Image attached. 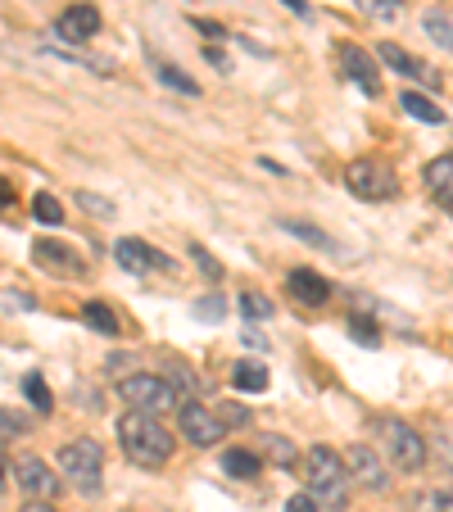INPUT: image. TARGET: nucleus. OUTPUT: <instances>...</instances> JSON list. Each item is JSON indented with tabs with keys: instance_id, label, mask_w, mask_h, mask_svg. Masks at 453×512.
Listing matches in <instances>:
<instances>
[{
	"instance_id": "f257e3e1",
	"label": "nucleus",
	"mask_w": 453,
	"mask_h": 512,
	"mask_svg": "<svg viewBox=\"0 0 453 512\" xmlns=\"http://www.w3.org/2000/svg\"><path fill=\"white\" fill-rule=\"evenodd\" d=\"M118 445H123L127 463H136V467H164L168 458H173L177 440H173V431H168L159 417L132 413V408H127V413L118 417Z\"/></svg>"
},
{
	"instance_id": "f03ea898",
	"label": "nucleus",
	"mask_w": 453,
	"mask_h": 512,
	"mask_svg": "<svg viewBox=\"0 0 453 512\" xmlns=\"http://www.w3.org/2000/svg\"><path fill=\"white\" fill-rule=\"evenodd\" d=\"M55 463L78 494H100V485H105V449L96 440H68Z\"/></svg>"
},
{
	"instance_id": "7ed1b4c3",
	"label": "nucleus",
	"mask_w": 453,
	"mask_h": 512,
	"mask_svg": "<svg viewBox=\"0 0 453 512\" xmlns=\"http://www.w3.org/2000/svg\"><path fill=\"white\" fill-rule=\"evenodd\" d=\"M304 476H309V494L318 503H340L349 490V467H345V454L327 445H313L309 458H304Z\"/></svg>"
},
{
	"instance_id": "20e7f679",
	"label": "nucleus",
	"mask_w": 453,
	"mask_h": 512,
	"mask_svg": "<svg viewBox=\"0 0 453 512\" xmlns=\"http://www.w3.org/2000/svg\"><path fill=\"white\" fill-rule=\"evenodd\" d=\"M118 395H123V404L132 408V413H173L177 404H182V395H177L173 381L164 377H150V372H136V377H123L118 381Z\"/></svg>"
},
{
	"instance_id": "39448f33",
	"label": "nucleus",
	"mask_w": 453,
	"mask_h": 512,
	"mask_svg": "<svg viewBox=\"0 0 453 512\" xmlns=\"http://www.w3.org/2000/svg\"><path fill=\"white\" fill-rule=\"evenodd\" d=\"M376 440H381L386 458L399 472H422L426 467V440L417 435V426L399 422V417H381V422H376Z\"/></svg>"
},
{
	"instance_id": "423d86ee",
	"label": "nucleus",
	"mask_w": 453,
	"mask_h": 512,
	"mask_svg": "<svg viewBox=\"0 0 453 512\" xmlns=\"http://www.w3.org/2000/svg\"><path fill=\"white\" fill-rule=\"evenodd\" d=\"M345 186L358 195V200H395L399 195V177L386 159H349Z\"/></svg>"
},
{
	"instance_id": "0eeeda50",
	"label": "nucleus",
	"mask_w": 453,
	"mask_h": 512,
	"mask_svg": "<svg viewBox=\"0 0 453 512\" xmlns=\"http://www.w3.org/2000/svg\"><path fill=\"white\" fill-rule=\"evenodd\" d=\"M177 426H182V440L195 449H213L222 435H227V422H222L209 404H200V399L177 408Z\"/></svg>"
},
{
	"instance_id": "6e6552de",
	"label": "nucleus",
	"mask_w": 453,
	"mask_h": 512,
	"mask_svg": "<svg viewBox=\"0 0 453 512\" xmlns=\"http://www.w3.org/2000/svg\"><path fill=\"white\" fill-rule=\"evenodd\" d=\"M100 32V10L96 5H68L64 14L55 19V37L68 41V46H82Z\"/></svg>"
},
{
	"instance_id": "1a4fd4ad",
	"label": "nucleus",
	"mask_w": 453,
	"mask_h": 512,
	"mask_svg": "<svg viewBox=\"0 0 453 512\" xmlns=\"http://www.w3.org/2000/svg\"><path fill=\"white\" fill-rule=\"evenodd\" d=\"M10 476H19V485L32 494V499H50V494L59 490L55 467H50L46 458H37V454H19V463H14Z\"/></svg>"
},
{
	"instance_id": "9d476101",
	"label": "nucleus",
	"mask_w": 453,
	"mask_h": 512,
	"mask_svg": "<svg viewBox=\"0 0 453 512\" xmlns=\"http://www.w3.org/2000/svg\"><path fill=\"white\" fill-rule=\"evenodd\" d=\"M345 467H349V476H354L363 490H386L390 485L386 467H381V454H376L372 445H349L345 449Z\"/></svg>"
},
{
	"instance_id": "9b49d317",
	"label": "nucleus",
	"mask_w": 453,
	"mask_h": 512,
	"mask_svg": "<svg viewBox=\"0 0 453 512\" xmlns=\"http://www.w3.org/2000/svg\"><path fill=\"white\" fill-rule=\"evenodd\" d=\"M114 259H118V268L123 272H136V277H145V272H168V259L159 250H150L145 241H118L114 245Z\"/></svg>"
},
{
	"instance_id": "f8f14e48",
	"label": "nucleus",
	"mask_w": 453,
	"mask_h": 512,
	"mask_svg": "<svg viewBox=\"0 0 453 512\" xmlns=\"http://www.w3.org/2000/svg\"><path fill=\"white\" fill-rule=\"evenodd\" d=\"M340 68H345V78L354 82L363 96H381V73H376V64L358 46H340Z\"/></svg>"
},
{
	"instance_id": "ddd939ff",
	"label": "nucleus",
	"mask_w": 453,
	"mask_h": 512,
	"mask_svg": "<svg viewBox=\"0 0 453 512\" xmlns=\"http://www.w3.org/2000/svg\"><path fill=\"white\" fill-rule=\"evenodd\" d=\"M32 259H37V268L55 272V277H82V259L68 250V245L37 241V245H32Z\"/></svg>"
},
{
	"instance_id": "4468645a",
	"label": "nucleus",
	"mask_w": 453,
	"mask_h": 512,
	"mask_svg": "<svg viewBox=\"0 0 453 512\" xmlns=\"http://www.w3.org/2000/svg\"><path fill=\"white\" fill-rule=\"evenodd\" d=\"M286 290L295 295V304H309V309H322V304L331 300L327 277H318V272H309V268H295V272H290Z\"/></svg>"
},
{
	"instance_id": "2eb2a0df",
	"label": "nucleus",
	"mask_w": 453,
	"mask_h": 512,
	"mask_svg": "<svg viewBox=\"0 0 453 512\" xmlns=\"http://www.w3.org/2000/svg\"><path fill=\"white\" fill-rule=\"evenodd\" d=\"M381 64H390V68H395V73H404V78H417V82H422V87H431V91L440 87V78H435L431 68H426L422 59H413V55H408V50H399L395 41H381Z\"/></svg>"
},
{
	"instance_id": "dca6fc26",
	"label": "nucleus",
	"mask_w": 453,
	"mask_h": 512,
	"mask_svg": "<svg viewBox=\"0 0 453 512\" xmlns=\"http://www.w3.org/2000/svg\"><path fill=\"white\" fill-rule=\"evenodd\" d=\"M426 191H431L444 209H453V155H440L426 164Z\"/></svg>"
},
{
	"instance_id": "f3484780",
	"label": "nucleus",
	"mask_w": 453,
	"mask_h": 512,
	"mask_svg": "<svg viewBox=\"0 0 453 512\" xmlns=\"http://www.w3.org/2000/svg\"><path fill=\"white\" fill-rule=\"evenodd\" d=\"M232 386L245 390V395H259V390H268V368L263 363H250V358H241L232 368Z\"/></svg>"
},
{
	"instance_id": "a211bd4d",
	"label": "nucleus",
	"mask_w": 453,
	"mask_h": 512,
	"mask_svg": "<svg viewBox=\"0 0 453 512\" xmlns=\"http://www.w3.org/2000/svg\"><path fill=\"white\" fill-rule=\"evenodd\" d=\"M399 105H404V114H413L417 123H431V127H440V123H444V109L435 105V100L417 96V91H404V96H399Z\"/></svg>"
},
{
	"instance_id": "6ab92c4d",
	"label": "nucleus",
	"mask_w": 453,
	"mask_h": 512,
	"mask_svg": "<svg viewBox=\"0 0 453 512\" xmlns=\"http://www.w3.org/2000/svg\"><path fill=\"white\" fill-rule=\"evenodd\" d=\"M222 467H227V472H232L236 481H254L263 463L250 454V449H232V454H222Z\"/></svg>"
},
{
	"instance_id": "aec40b11",
	"label": "nucleus",
	"mask_w": 453,
	"mask_h": 512,
	"mask_svg": "<svg viewBox=\"0 0 453 512\" xmlns=\"http://www.w3.org/2000/svg\"><path fill=\"white\" fill-rule=\"evenodd\" d=\"M422 28H426V37H431L440 50H453V19H449V14L431 10V14L422 19Z\"/></svg>"
},
{
	"instance_id": "412c9836",
	"label": "nucleus",
	"mask_w": 453,
	"mask_h": 512,
	"mask_svg": "<svg viewBox=\"0 0 453 512\" xmlns=\"http://www.w3.org/2000/svg\"><path fill=\"white\" fill-rule=\"evenodd\" d=\"M82 322H87L91 331H100V336H118V318L105 309V304H96V300L82 309Z\"/></svg>"
},
{
	"instance_id": "4be33fe9",
	"label": "nucleus",
	"mask_w": 453,
	"mask_h": 512,
	"mask_svg": "<svg viewBox=\"0 0 453 512\" xmlns=\"http://www.w3.org/2000/svg\"><path fill=\"white\" fill-rule=\"evenodd\" d=\"M23 390H28V399H32V408H37V413H50V404H55V399H50L41 372H28V377H23Z\"/></svg>"
},
{
	"instance_id": "5701e85b",
	"label": "nucleus",
	"mask_w": 453,
	"mask_h": 512,
	"mask_svg": "<svg viewBox=\"0 0 453 512\" xmlns=\"http://www.w3.org/2000/svg\"><path fill=\"white\" fill-rule=\"evenodd\" d=\"M32 213H37V223H46V227L64 223V209H59L55 195H37V200H32Z\"/></svg>"
},
{
	"instance_id": "b1692460",
	"label": "nucleus",
	"mask_w": 453,
	"mask_h": 512,
	"mask_svg": "<svg viewBox=\"0 0 453 512\" xmlns=\"http://www.w3.org/2000/svg\"><path fill=\"white\" fill-rule=\"evenodd\" d=\"M413 508H422V512H453V490H431V494H413Z\"/></svg>"
},
{
	"instance_id": "393cba45",
	"label": "nucleus",
	"mask_w": 453,
	"mask_h": 512,
	"mask_svg": "<svg viewBox=\"0 0 453 512\" xmlns=\"http://www.w3.org/2000/svg\"><path fill=\"white\" fill-rule=\"evenodd\" d=\"M159 78H164L173 91H182V96H200V87H195V82L186 78V73H182L177 64H159Z\"/></svg>"
},
{
	"instance_id": "a878e982",
	"label": "nucleus",
	"mask_w": 453,
	"mask_h": 512,
	"mask_svg": "<svg viewBox=\"0 0 453 512\" xmlns=\"http://www.w3.org/2000/svg\"><path fill=\"white\" fill-rule=\"evenodd\" d=\"M241 313H245V318L259 322V318H272V304L263 300L259 290H245V295H241Z\"/></svg>"
},
{
	"instance_id": "bb28decb",
	"label": "nucleus",
	"mask_w": 453,
	"mask_h": 512,
	"mask_svg": "<svg viewBox=\"0 0 453 512\" xmlns=\"http://www.w3.org/2000/svg\"><path fill=\"white\" fill-rule=\"evenodd\" d=\"M349 336H354L358 345H381V331H376L367 318H349Z\"/></svg>"
},
{
	"instance_id": "cd10ccee",
	"label": "nucleus",
	"mask_w": 453,
	"mask_h": 512,
	"mask_svg": "<svg viewBox=\"0 0 453 512\" xmlns=\"http://www.w3.org/2000/svg\"><path fill=\"white\" fill-rule=\"evenodd\" d=\"M281 227H286V232H290V236H299V241H313V245H322V250H331V236H322V232H318V227L290 223V218H286V223H281Z\"/></svg>"
},
{
	"instance_id": "c85d7f7f",
	"label": "nucleus",
	"mask_w": 453,
	"mask_h": 512,
	"mask_svg": "<svg viewBox=\"0 0 453 512\" xmlns=\"http://www.w3.org/2000/svg\"><path fill=\"white\" fill-rule=\"evenodd\" d=\"M28 431V422L14 413H0V445H10V440H19V435Z\"/></svg>"
},
{
	"instance_id": "c756f323",
	"label": "nucleus",
	"mask_w": 453,
	"mask_h": 512,
	"mask_svg": "<svg viewBox=\"0 0 453 512\" xmlns=\"http://www.w3.org/2000/svg\"><path fill=\"white\" fill-rule=\"evenodd\" d=\"M195 313H200V318H209V322H218L222 313H227V300H222V295H209V300L195 304Z\"/></svg>"
},
{
	"instance_id": "7c9ffc66",
	"label": "nucleus",
	"mask_w": 453,
	"mask_h": 512,
	"mask_svg": "<svg viewBox=\"0 0 453 512\" xmlns=\"http://www.w3.org/2000/svg\"><path fill=\"white\" fill-rule=\"evenodd\" d=\"M286 512H322V508H318V499H313L309 490H299V494H290L286 499Z\"/></svg>"
},
{
	"instance_id": "2f4dec72",
	"label": "nucleus",
	"mask_w": 453,
	"mask_h": 512,
	"mask_svg": "<svg viewBox=\"0 0 453 512\" xmlns=\"http://www.w3.org/2000/svg\"><path fill=\"white\" fill-rule=\"evenodd\" d=\"M191 259H195V263H200V268H204V272H209V277H213V281H218V277H222V263H218V259H213V254H209V250H200V245H191Z\"/></svg>"
},
{
	"instance_id": "473e14b6",
	"label": "nucleus",
	"mask_w": 453,
	"mask_h": 512,
	"mask_svg": "<svg viewBox=\"0 0 453 512\" xmlns=\"http://www.w3.org/2000/svg\"><path fill=\"white\" fill-rule=\"evenodd\" d=\"M268 454H272V458H277V463H281V467H286V463H295V449H290V440H286V435H272V445H268Z\"/></svg>"
},
{
	"instance_id": "72a5a7b5",
	"label": "nucleus",
	"mask_w": 453,
	"mask_h": 512,
	"mask_svg": "<svg viewBox=\"0 0 453 512\" xmlns=\"http://www.w3.org/2000/svg\"><path fill=\"white\" fill-rule=\"evenodd\" d=\"M78 204H82L87 213H100V218H109V213H114V204L100 200V195H91V191H82V195H78Z\"/></svg>"
},
{
	"instance_id": "f704fd0d",
	"label": "nucleus",
	"mask_w": 453,
	"mask_h": 512,
	"mask_svg": "<svg viewBox=\"0 0 453 512\" xmlns=\"http://www.w3.org/2000/svg\"><path fill=\"white\" fill-rule=\"evenodd\" d=\"M213 413H218L227 426H232V422H245V417H250V413H245V408H236V404H227V408H213Z\"/></svg>"
},
{
	"instance_id": "c9c22d12",
	"label": "nucleus",
	"mask_w": 453,
	"mask_h": 512,
	"mask_svg": "<svg viewBox=\"0 0 453 512\" xmlns=\"http://www.w3.org/2000/svg\"><path fill=\"white\" fill-rule=\"evenodd\" d=\"M372 10H381V14H399V0H367Z\"/></svg>"
},
{
	"instance_id": "e433bc0d",
	"label": "nucleus",
	"mask_w": 453,
	"mask_h": 512,
	"mask_svg": "<svg viewBox=\"0 0 453 512\" xmlns=\"http://www.w3.org/2000/svg\"><path fill=\"white\" fill-rule=\"evenodd\" d=\"M281 5H286L290 14H299V19H304V14H309V0H281Z\"/></svg>"
},
{
	"instance_id": "4c0bfd02",
	"label": "nucleus",
	"mask_w": 453,
	"mask_h": 512,
	"mask_svg": "<svg viewBox=\"0 0 453 512\" xmlns=\"http://www.w3.org/2000/svg\"><path fill=\"white\" fill-rule=\"evenodd\" d=\"M19 512H55V508H50V503L46 499H32V503H23V508Z\"/></svg>"
},
{
	"instance_id": "58836bf2",
	"label": "nucleus",
	"mask_w": 453,
	"mask_h": 512,
	"mask_svg": "<svg viewBox=\"0 0 453 512\" xmlns=\"http://www.w3.org/2000/svg\"><path fill=\"white\" fill-rule=\"evenodd\" d=\"M10 200H14V191H10V182L0 177V209H10Z\"/></svg>"
},
{
	"instance_id": "ea45409f",
	"label": "nucleus",
	"mask_w": 453,
	"mask_h": 512,
	"mask_svg": "<svg viewBox=\"0 0 453 512\" xmlns=\"http://www.w3.org/2000/svg\"><path fill=\"white\" fill-rule=\"evenodd\" d=\"M5 476H10V472H5V463H0V490H5Z\"/></svg>"
}]
</instances>
